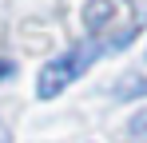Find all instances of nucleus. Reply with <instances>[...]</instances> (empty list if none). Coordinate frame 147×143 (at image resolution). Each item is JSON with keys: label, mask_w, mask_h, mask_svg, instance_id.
I'll return each mask as SVG.
<instances>
[{"label": "nucleus", "mask_w": 147, "mask_h": 143, "mask_svg": "<svg viewBox=\"0 0 147 143\" xmlns=\"http://www.w3.org/2000/svg\"><path fill=\"white\" fill-rule=\"evenodd\" d=\"M107 40H84V44H72L64 56H52L48 64L40 68V76H36V95L40 99H56V95L64 92L72 80H80L84 72L96 64L99 52H107Z\"/></svg>", "instance_id": "1"}, {"label": "nucleus", "mask_w": 147, "mask_h": 143, "mask_svg": "<svg viewBox=\"0 0 147 143\" xmlns=\"http://www.w3.org/2000/svg\"><path fill=\"white\" fill-rule=\"evenodd\" d=\"M131 92H135V95H147V80H143V76H127V80H123V92L119 95H131Z\"/></svg>", "instance_id": "2"}, {"label": "nucleus", "mask_w": 147, "mask_h": 143, "mask_svg": "<svg viewBox=\"0 0 147 143\" xmlns=\"http://www.w3.org/2000/svg\"><path fill=\"white\" fill-rule=\"evenodd\" d=\"M131 135H139V139H147V111L131 119Z\"/></svg>", "instance_id": "3"}, {"label": "nucleus", "mask_w": 147, "mask_h": 143, "mask_svg": "<svg viewBox=\"0 0 147 143\" xmlns=\"http://www.w3.org/2000/svg\"><path fill=\"white\" fill-rule=\"evenodd\" d=\"M0 143H12V131H8V123L0 119Z\"/></svg>", "instance_id": "4"}, {"label": "nucleus", "mask_w": 147, "mask_h": 143, "mask_svg": "<svg viewBox=\"0 0 147 143\" xmlns=\"http://www.w3.org/2000/svg\"><path fill=\"white\" fill-rule=\"evenodd\" d=\"M0 76H12V64L8 60H0Z\"/></svg>", "instance_id": "5"}]
</instances>
